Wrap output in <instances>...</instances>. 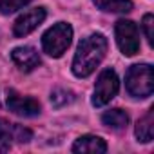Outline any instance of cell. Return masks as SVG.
Listing matches in <instances>:
<instances>
[{
  "label": "cell",
  "mask_w": 154,
  "mask_h": 154,
  "mask_svg": "<svg viewBox=\"0 0 154 154\" xmlns=\"http://www.w3.org/2000/svg\"><path fill=\"white\" fill-rule=\"evenodd\" d=\"M105 53H107V38L100 33L89 35L80 42L78 49H76L72 60V72L78 78H85V76L93 74L105 58Z\"/></svg>",
  "instance_id": "cell-1"
},
{
  "label": "cell",
  "mask_w": 154,
  "mask_h": 154,
  "mask_svg": "<svg viewBox=\"0 0 154 154\" xmlns=\"http://www.w3.org/2000/svg\"><path fill=\"white\" fill-rule=\"evenodd\" d=\"M125 87L134 98H147L154 91V71L149 63H136L127 71Z\"/></svg>",
  "instance_id": "cell-2"
},
{
  "label": "cell",
  "mask_w": 154,
  "mask_h": 154,
  "mask_svg": "<svg viewBox=\"0 0 154 154\" xmlns=\"http://www.w3.org/2000/svg\"><path fill=\"white\" fill-rule=\"evenodd\" d=\"M71 42H72V27L65 22L54 24L42 36V47L53 58L62 56L67 51V47L71 45Z\"/></svg>",
  "instance_id": "cell-3"
},
{
  "label": "cell",
  "mask_w": 154,
  "mask_h": 154,
  "mask_svg": "<svg viewBox=\"0 0 154 154\" xmlns=\"http://www.w3.org/2000/svg\"><path fill=\"white\" fill-rule=\"evenodd\" d=\"M118 89H120V80H118L116 72L112 69H103L96 80V85H94L93 105H96V107L107 105L118 94Z\"/></svg>",
  "instance_id": "cell-4"
},
{
  "label": "cell",
  "mask_w": 154,
  "mask_h": 154,
  "mask_svg": "<svg viewBox=\"0 0 154 154\" xmlns=\"http://www.w3.org/2000/svg\"><path fill=\"white\" fill-rule=\"evenodd\" d=\"M116 44L125 56H132L140 51V31L131 20H118L114 27Z\"/></svg>",
  "instance_id": "cell-5"
},
{
  "label": "cell",
  "mask_w": 154,
  "mask_h": 154,
  "mask_svg": "<svg viewBox=\"0 0 154 154\" xmlns=\"http://www.w3.org/2000/svg\"><path fill=\"white\" fill-rule=\"evenodd\" d=\"M44 20H45V9L44 8H33L17 18V22L13 26V33H15V36H26V35L33 33Z\"/></svg>",
  "instance_id": "cell-6"
},
{
  "label": "cell",
  "mask_w": 154,
  "mask_h": 154,
  "mask_svg": "<svg viewBox=\"0 0 154 154\" xmlns=\"http://www.w3.org/2000/svg\"><path fill=\"white\" fill-rule=\"evenodd\" d=\"M8 107L15 114L26 116V118H31V116L40 114V103L35 98L18 94L17 91H8Z\"/></svg>",
  "instance_id": "cell-7"
},
{
  "label": "cell",
  "mask_w": 154,
  "mask_h": 154,
  "mask_svg": "<svg viewBox=\"0 0 154 154\" xmlns=\"http://www.w3.org/2000/svg\"><path fill=\"white\" fill-rule=\"evenodd\" d=\"M11 58H13V62L17 63V67H18L20 71H26V72H27V71H33L35 67L40 65V56H38L36 49H33V47H29V45L13 49Z\"/></svg>",
  "instance_id": "cell-8"
},
{
  "label": "cell",
  "mask_w": 154,
  "mask_h": 154,
  "mask_svg": "<svg viewBox=\"0 0 154 154\" xmlns=\"http://www.w3.org/2000/svg\"><path fill=\"white\" fill-rule=\"evenodd\" d=\"M74 152H89V154H102L107 150V143L100 138V136H93V134H85L80 136L72 145Z\"/></svg>",
  "instance_id": "cell-9"
},
{
  "label": "cell",
  "mask_w": 154,
  "mask_h": 154,
  "mask_svg": "<svg viewBox=\"0 0 154 154\" xmlns=\"http://www.w3.org/2000/svg\"><path fill=\"white\" fill-rule=\"evenodd\" d=\"M0 134L6 136L9 141H11V140H17V141H20V143L29 141L31 136H33L29 129H26V127H22V125H18V123H9V122H6L4 118H0Z\"/></svg>",
  "instance_id": "cell-10"
},
{
  "label": "cell",
  "mask_w": 154,
  "mask_h": 154,
  "mask_svg": "<svg viewBox=\"0 0 154 154\" xmlns=\"http://www.w3.org/2000/svg\"><path fill=\"white\" fill-rule=\"evenodd\" d=\"M136 138L138 141H150L154 138V107L147 111V114L136 123Z\"/></svg>",
  "instance_id": "cell-11"
},
{
  "label": "cell",
  "mask_w": 154,
  "mask_h": 154,
  "mask_svg": "<svg viewBox=\"0 0 154 154\" xmlns=\"http://www.w3.org/2000/svg\"><path fill=\"white\" fill-rule=\"evenodd\" d=\"M102 122H103V125H107V127H111L114 131H120V129L127 127L129 114L125 111H122V109H111V111H105L102 114Z\"/></svg>",
  "instance_id": "cell-12"
},
{
  "label": "cell",
  "mask_w": 154,
  "mask_h": 154,
  "mask_svg": "<svg viewBox=\"0 0 154 154\" xmlns=\"http://www.w3.org/2000/svg\"><path fill=\"white\" fill-rule=\"evenodd\" d=\"M96 8L107 13H129L132 11V2L131 0H93Z\"/></svg>",
  "instance_id": "cell-13"
},
{
  "label": "cell",
  "mask_w": 154,
  "mask_h": 154,
  "mask_svg": "<svg viewBox=\"0 0 154 154\" xmlns=\"http://www.w3.org/2000/svg\"><path fill=\"white\" fill-rule=\"evenodd\" d=\"M31 0H0V13L2 15H11L24 6H27Z\"/></svg>",
  "instance_id": "cell-14"
},
{
  "label": "cell",
  "mask_w": 154,
  "mask_h": 154,
  "mask_svg": "<svg viewBox=\"0 0 154 154\" xmlns=\"http://www.w3.org/2000/svg\"><path fill=\"white\" fill-rule=\"evenodd\" d=\"M74 100V94L71 91H65V89H56L53 94H51V103L54 107H63L67 103H71Z\"/></svg>",
  "instance_id": "cell-15"
},
{
  "label": "cell",
  "mask_w": 154,
  "mask_h": 154,
  "mask_svg": "<svg viewBox=\"0 0 154 154\" xmlns=\"http://www.w3.org/2000/svg\"><path fill=\"white\" fill-rule=\"evenodd\" d=\"M141 26H143V31H145L147 42L152 45V44H154V17H152L150 13H147V15L143 17V22H141Z\"/></svg>",
  "instance_id": "cell-16"
},
{
  "label": "cell",
  "mask_w": 154,
  "mask_h": 154,
  "mask_svg": "<svg viewBox=\"0 0 154 154\" xmlns=\"http://www.w3.org/2000/svg\"><path fill=\"white\" fill-rule=\"evenodd\" d=\"M9 149H11V141H9L6 136L0 134V154H2V152H8Z\"/></svg>",
  "instance_id": "cell-17"
}]
</instances>
